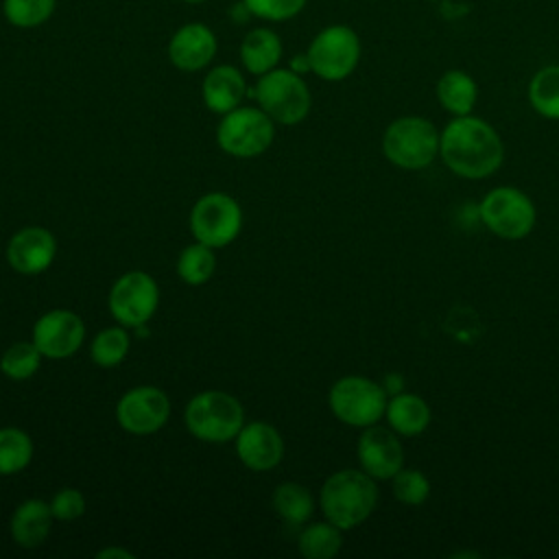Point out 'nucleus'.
Here are the masks:
<instances>
[{"label": "nucleus", "instance_id": "bb28decb", "mask_svg": "<svg viewBox=\"0 0 559 559\" xmlns=\"http://www.w3.org/2000/svg\"><path fill=\"white\" fill-rule=\"evenodd\" d=\"M214 271H216L214 249L203 242H194L186 247L177 258V275L181 282L190 286L205 284L214 275Z\"/></svg>", "mask_w": 559, "mask_h": 559}, {"label": "nucleus", "instance_id": "4be33fe9", "mask_svg": "<svg viewBox=\"0 0 559 559\" xmlns=\"http://www.w3.org/2000/svg\"><path fill=\"white\" fill-rule=\"evenodd\" d=\"M435 94L445 111L452 116H467L476 105L478 85L463 70H445L437 81Z\"/></svg>", "mask_w": 559, "mask_h": 559}, {"label": "nucleus", "instance_id": "6e6552de", "mask_svg": "<svg viewBox=\"0 0 559 559\" xmlns=\"http://www.w3.org/2000/svg\"><path fill=\"white\" fill-rule=\"evenodd\" d=\"M478 216L491 234L504 240H520L535 227L537 212L524 190L513 186H498L489 190V194H485L480 201Z\"/></svg>", "mask_w": 559, "mask_h": 559}, {"label": "nucleus", "instance_id": "a878e982", "mask_svg": "<svg viewBox=\"0 0 559 559\" xmlns=\"http://www.w3.org/2000/svg\"><path fill=\"white\" fill-rule=\"evenodd\" d=\"M33 459V441L28 432L15 426L0 428V476L22 472Z\"/></svg>", "mask_w": 559, "mask_h": 559}, {"label": "nucleus", "instance_id": "0eeeda50", "mask_svg": "<svg viewBox=\"0 0 559 559\" xmlns=\"http://www.w3.org/2000/svg\"><path fill=\"white\" fill-rule=\"evenodd\" d=\"M306 55L319 79L343 81L360 61V37L347 24H330L312 37Z\"/></svg>", "mask_w": 559, "mask_h": 559}, {"label": "nucleus", "instance_id": "393cba45", "mask_svg": "<svg viewBox=\"0 0 559 559\" xmlns=\"http://www.w3.org/2000/svg\"><path fill=\"white\" fill-rule=\"evenodd\" d=\"M273 509L277 515L288 522V524H304L312 511H314V500L310 491L299 485V483H282L273 491Z\"/></svg>", "mask_w": 559, "mask_h": 559}, {"label": "nucleus", "instance_id": "dca6fc26", "mask_svg": "<svg viewBox=\"0 0 559 559\" xmlns=\"http://www.w3.org/2000/svg\"><path fill=\"white\" fill-rule=\"evenodd\" d=\"M216 35L201 22H188L179 26L168 41V59L177 70L197 72L212 63L216 55Z\"/></svg>", "mask_w": 559, "mask_h": 559}, {"label": "nucleus", "instance_id": "cd10ccee", "mask_svg": "<svg viewBox=\"0 0 559 559\" xmlns=\"http://www.w3.org/2000/svg\"><path fill=\"white\" fill-rule=\"evenodd\" d=\"M57 0H2V15L15 28H35L50 20Z\"/></svg>", "mask_w": 559, "mask_h": 559}, {"label": "nucleus", "instance_id": "f8f14e48", "mask_svg": "<svg viewBox=\"0 0 559 559\" xmlns=\"http://www.w3.org/2000/svg\"><path fill=\"white\" fill-rule=\"evenodd\" d=\"M170 400L157 386H133L116 404V419L131 435H153L166 426Z\"/></svg>", "mask_w": 559, "mask_h": 559}, {"label": "nucleus", "instance_id": "2eb2a0df", "mask_svg": "<svg viewBox=\"0 0 559 559\" xmlns=\"http://www.w3.org/2000/svg\"><path fill=\"white\" fill-rule=\"evenodd\" d=\"M57 255V240L46 227H22L7 245V262L22 275L44 273Z\"/></svg>", "mask_w": 559, "mask_h": 559}, {"label": "nucleus", "instance_id": "5701e85b", "mask_svg": "<svg viewBox=\"0 0 559 559\" xmlns=\"http://www.w3.org/2000/svg\"><path fill=\"white\" fill-rule=\"evenodd\" d=\"M528 103L542 118L559 120V63H548L531 76Z\"/></svg>", "mask_w": 559, "mask_h": 559}, {"label": "nucleus", "instance_id": "f704fd0d", "mask_svg": "<svg viewBox=\"0 0 559 559\" xmlns=\"http://www.w3.org/2000/svg\"><path fill=\"white\" fill-rule=\"evenodd\" d=\"M293 72H297V74H304V72H310V61H308V55L304 52V55H295L293 59H290V66H288Z\"/></svg>", "mask_w": 559, "mask_h": 559}, {"label": "nucleus", "instance_id": "c756f323", "mask_svg": "<svg viewBox=\"0 0 559 559\" xmlns=\"http://www.w3.org/2000/svg\"><path fill=\"white\" fill-rule=\"evenodd\" d=\"M39 362H41V352L37 349V345L33 341L31 343L20 341L4 349L0 358V371L11 380H26L39 369Z\"/></svg>", "mask_w": 559, "mask_h": 559}, {"label": "nucleus", "instance_id": "f3484780", "mask_svg": "<svg viewBox=\"0 0 559 559\" xmlns=\"http://www.w3.org/2000/svg\"><path fill=\"white\" fill-rule=\"evenodd\" d=\"M236 454L253 472L275 467L284 456L282 435L266 421H249L236 435Z\"/></svg>", "mask_w": 559, "mask_h": 559}, {"label": "nucleus", "instance_id": "aec40b11", "mask_svg": "<svg viewBox=\"0 0 559 559\" xmlns=\"http://www.w3.org/2000/svg\"><path fill=\"white\" fill-rule=\"evenodd\" d=\"M282 59V39L271 28H251L240 44V61L251 74H266Z\"/></svg>", "mask_w": 559, "mask_h": 559}, {"label": "nucleus", "instance_id": "423d86ee", "mask_svg": "<svg viewBox=\"0 0 559 559\" xmlns=\"http://www.w3.org/2000/svg\"><path fill=\"white\" fill-rule=\"evenodd\" d=\"M334 417L354 428H367L382 419L389 395L382 384L365 376L338 378L328 395Z\"/></svg>", "mask_w": 559, "mask_h": 559}, {"label": "nucleus", "instance_id": "6ab92c4d", "mask_svg": "<svg viewBox=\"0 0 559 559\" xmlns=\"http://www.w3.org/2000/svg\"><path fill=\"white\" fill-rule=\"evenodd\" d=\"M52 520L55 515L50 504L39 498H31L15 507L9 522V531L20 548H37L46 542L52 528Z\"/></svg>", "mask_w": 559, "mask_h": 559}, {"label": "nucleus", "instance_id": "9b49d317", "mask_svg": "<svg viewBox=\"0 0 559 559\" xmlns=\"http://www.w3.org/2000/svg\"><path fill=\"white\" fill-rule=\"evenodd\" d=\"M111 317L124 328H138L151 321L159 306L157 282L144 271L120 275L107 297Z\"/></svg>", "mask_w": 559, "mask_h": 559}, {"label": "nucleus", "instance_id": "ddd939ff", "mask_svg": "<svg viewBox=\"0 0 559 559\" xmlns=\"http://www.w3.org/2000/svg\"><path fill=\"white\" fill-rule=\"evenodd\" d=\"M83 338L85 323L76 312L66 308L44 312L33 325V343L44 358H68L83 345Z\"/></svg>", "mask_w": 559, "mask_h": 559}, {"label": "nucleus", "instance_id": "e433bc0d", "mask_svg": "<svg viewBox=\"0 0 559 559\" xmlns=\"http://www.w3.org/2000/svg\"><path fill=\"white\" fill-rule=\"evenodd\" d=\"M183 2H188V4H201V2H205V0H183Z\"/></svg>", "mask_w": 559, "mask_h": 559}, {"label": "nucleus", "instance_id": "a211bd4d", "mask_svg": "<svg viewBox=\"0 0 559 559\" xmlns=\"http://www.w3.org/2000/svg\"><path fill=\"white\" fill-rule=\"evenodd\" d=\"M247 94V83L245 76L240 74L238 68L229 63H221L212 68L201 85V96L203 103L210 111L214 114H229L231 109L240 107L242 98Z\"/></svg>", "mask_w": 559, "mask_h": 559}, {"label": "nucleus", "instance_id": "4468645a", "mask_svg": "<svg viewBox=\"0 0 559 559\" xmlns=\"http://www.w3.org/2000/svg\"><path fill=\"white\" fill-rule=\"evenodd\" d=\"M360 469L376 480H391L404 465V450L397 432L384 426H367L356 445Z\"/></svg>", "mask_w": 559, "mask_h": 559}, {"label": "nucleus", "instance_id": "72a5a7b5", "mask_svg": "<svg viewBox=\"0 0 559 559\" xmlns=\"http://www.w3.org/2000/svg\"><path fill=\"white\" fill-rule=\"evenodd\" d=\"M402 386H404V378L397 376V373H389V376L384 378V384H382V389L386 391V395L402 393Z\"/></svg>", "mask_w": 559, "mask_h": 559}, {"label": "nucleus", "instance_id": "7c9ffc66", "mask_svg": "<svg viewBox=\"0 0 559 559\" xmlns=\"http://www.w3.org/2000/svg\"><path fill=\"white\" fill-rule=\"evenodd\" d=\"M393 496L397 502L408 507H419L430 496V480L419 469H400L393 478Z\"/></svg>", "mask_w": 559, "mask_h": 559}, {"label": "nucleus", "instance_id": "2f4dec72", "mask_svg": "<svg viewBox=\"0 0 559 559\" xmlns=\"http://www.w3.org/2000/svg\"><path fill=\"white\" fill-rule=\"evenodd\" d=\"M253 17L266 22H284L299 15L308 0H240Z\"/></svg>", "mask_w": 559, "mask_h": 559}, {"label": "nucleus", "instance_id": "c85d7f7f", "mask_svg": "<svg viewBox=\"0 0 559 559\" xmlns=\"http://www.w3.org/2000/svg\"><path fill=\"white\" fill-rule=\"evenodd\" d=\"M127 352H129V334L124 328L116 325V328H105L96 334L90 347V358L98 367L109 369L120 365L127 358Z\"/></svg>", "mask_w": 559, "mask_h": 559}, {"label": "nucleus", "instance_id": "412c9836", "mask_svg": "<svg viewBox=\"0 0 559 559\" xmlns=\"http://www.w3.org/2000/svg\"><path fill=\"white\" fill-rule=\"evenodd\" d=\"M384 417L389 421V428L395 430L400 437H415L428 428L430 408L415 393H395L386 402Z\"/></svg>", "mask_w": 559, "mask_h": 559}, {"label": "nucleus", "instance_id": "f03ea898", "mask_svg": "<svg viewBox=\"0 0 559 559\" xmlns=\"http://www.w3.org/2000/svg\"><path fill=\"white\" fill-rule=\"evenodd\" d=\"M378 487L362 469H341L328 476L321 487L319 504L328 522L341 531L356 528L362 524L376 509Z\"/></svg>", "mask_w": 559, "mask_h": 559}, {"label": "nucleus", "instance_id": "b1692460", "mask_svg": "<svg viewBox=\"0 0 559 559\" xmlns=\"http://www.w3.org/2000/svg\"><path fill=\"white\" fill-rule=\"evenodd\" d=\"M343 546L341 528L332 522H314L299 533L297 548L306 559H332Z\"/></svg>", "mask_w": 559, "mask_h": 559}, {"label": "nucleus", "instance_id": "39448f33", "mask_svg": "<svg viewBox=\"0 0 559 559\" xmlns=\"http://www.w3.org/2000/svg\"><path fill=\"white\" fill-rule=\"evenodd\" d=\"M262 111L280 124H299L310 114V90L301 74L290 68H273L249 92Z\"/></svg>", "mask_w": 559, "mask_h": 559}, {"label": "nucleus", "instance_id": "f257e3e1", "mask_svg": "<svg viewBox=\"0 0 559 559\" xmlns=\"http://www.w3.org/2000/svg\"><path fill=\"white\" fill-rule=\"evenodd\" d=\"M439 155L454 175L485 179L500 168L504 146L489 122L467 114L454 116L445 124L439 138Z\"/></svg>", "mask_w": 559, "mask_h": 559}, {"label": "nucleus", "instance_id": "c9c22d12", "mask_svg": "<svg viewBox=\"0 0 559 559\" xmlns=\"http://www.w3.org/2000/svg\"><path fill=\"white\" fill-rule=\"evenodd\" d=\"M98 557H100V559H105V557H122V559H133V552H129V550H122V548H105V550H100V552H98Z\"/></svg>", "mask_w": 559, "mask_h": 559}, {"label": "nucleus", "instance_id": "473e14b6", "mask_svg": "<svg viewBox=\"0 0 559 559\" xmlns=\"http://www.w3.org/2000/svg\"><path fill=\"white\" fill-rule=\"evenodd\" d=\"M50 509H52V515L55 520H63V522H70V520H76L83 515L85 511V498L79 489H72V487H63L59 489L52 500H50Z\"/></svg>", "mask_w": 559, "mask_h": 559}, {"label": "nucleus", "instance_id": "9d476101", "mask_svg": "<svg viewBox=\"0 0 559 559\" xmlns=\"http://www.w3.org/2000/svg\"><path fill=\"white\" fill-rule=\"evenodd\" d=\"M240 227L242 210L238 201L225 192H207L190 210V231L194 240L212 249L234 242Z\"/></svg>", "mask_w": 559, "mask_h": 559}, {"label": "nucleus", "instance_id": "7ed1b4c3", "mask_svg": "<svg viewBox=\"0 0 559 559\" xmlns=\"http://www.w3.org/2000/svg\"><path fill=\"white\" fill-rule=\"evenodd\" d=\"M441 133L421 116L395 118L382 135L384 157L404 170L426 168L439 153Z\"/></svg>", "mask_w": 559, "mask_h": 559}, {"label": "nucleus", "instance_id": "1a4fd4ad", "mask_svg": "<svg viewBox=\"0 0 559 559\" xmlns=\"http://www.w3.org/2000/svg\"><path fill=\"white\" fill-rule=\"evenodd\" d=\"M275 138V122L260 107H236L223 116L216 129L218 146L234 157L262 155Z\"/></svg>", "mask_w": 559, "mask_h": 559}, {"label": "nucleus", "instance_id": "20e7f679", "mask_svg": "<svg viewBox=\"0 0 559 559\" xmlns=\"http://www.w3.org/2000/svg\"><path fill=\"white\" fill-rule=\"evenodd\" d=\"M186 426L199 441L225 443L245 426V411L225 391H201L186 406Z\"/></svg>", "mask_w": 559, "mask_h": 559}]
</instances>
